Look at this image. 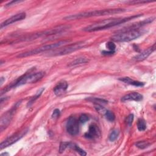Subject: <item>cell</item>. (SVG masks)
I'll use <instances>...</instances> for the list:
<instances>
[{"label": "cell", "instance_id": "obj_1", "mask_svg": "<svg viewBox=\"0 0 156 156\" xmlns=\"http://www.w3.org/2000/svg\"><path fill=\"white\" fill-rule=\"evenodd\" d=\"M141 16H142V14L135 15L130 16L126 18L106 19L84 28L83 29V31L85 32H95V31L109 29L111 28H113L114 26H116L117 25H120L123 23H124L126 22H127L131 20L139 18Z\"/></svg>", "mask_w": 156, "mask_h": 156}, {"label": "cell", "instance_id": "obj_2", "mask_svg": "<svg viewBox=\"0 0 156 156\" xmlns=\"http://www.w3.org/2000/svg\"><path fill=\"white\" fill-rule=\"evenodd\" d=\"M126 10L124 9H104V10H96L89 12H84L79 14L71 15L64 18L65 20H73L80 19L82 18H88L92 17H99L105 16L109 15H114L116 14H120L125 12Z\"/></svg>", "mask_w": 156, "mask_h": 156}, {"label": "cell", "instance_id": "obj_3", "mask_svg": "<svg viewBox=\"0 0 156 156\" xmlns=\"http://www.w3.org/2000/svg\"><path fill=\"white\" fill-rule=\"evenodd\" d=\"M44 76V72H40L37 73H26L23 76L19 78L14 83L12 84L9 87H7L5 89L2 91L1 95H3L5 92L10 90L11 88L16 87L18 86H21L27 84H32L35 83L42 79V78Z\"/></svg>", "mask_w": 156, "mask_h": 156}, {"label": "cell", "instance_id": "obj_4", "mask_svg": "<svg viewBox=\"0 0 156 156\" xmlns=\"http://www.w3.org/2000/svg\"><path fill=\"white\" fill-rule=\"evenodd\" d=\"M143 34V31L139 29L123 30L111 37V39L117 42L130 41L140 37Z\"/></svg>", "mask_w": 156, "mask_h": 156}, {"label": "cell", "instance_id": "obj_5", "mask_svg": "<svg viewBox=\"0 0 156 156\" xmlns=\"http://www.w3.org/2000/svg\"><path fill=\"white\" fill-rule=\"evenodd\" d=\"M69 42V40H63V41H60L59 42L52 43V44H46V45L40 47L39 48L32 50L31 51L19 54L17 56V57H20V58L26 57L35 55V54H37L38 53H42V52H45V51L51 50H53V49H56V48H59L60 47L63 45L64 44H66V43H67Z\"/></svg>", "mask_w": 156, "mask_h": 156}, {"label": "cell", "instance_id": "obj_6", "mask_svg": "<svg viewBox=\"0 0 156 156\" xmlns=\"http://www.w3.org/2000/svg\"><path fill=\"white\" fill-rule=\"evenodd\" d=\"M85 43L84 41H79L78 43L70 44V45L65 46L63 48H61L59 49H57L50 53V55L53 56H63L66 55L73 52H75L77 50H81L85 45Z\"/></svg>", "mask_w": 156, "mask_h": 156}, {"label": "cell", "instance_id": "obj_7", "mask_svg": "<svg viewBox=\"0 0 156 156\" xmlns=\"http://www.w3.org/2000/svg\"><path fill=\"white\" fill-rule=\"evenodd\" d=\"M21 101H20L17 102L12 108L11 110H9L8 112H6L5 114H4L1 118V120H0V131L3 132L5 129H6L9 124L11 122V120L13 118L14 114L15 112L16 109L18 108L19 105L21 104Z\"/></svg>", "mask_w": 156, "mask_h": 156}, {"label": "cell", "instance_id": "obj_8", "mask_svg": "<svg viewBox=\"0 0 156 156\" xmlns=\"http://www.w3.org/2000/svg\"><path fill=\"white\" fill-rule=\"evenodd\" d=\"M28 132V129H25L22 131L16 133V134H14V136H12L8 138L6 140L3 141L1 143V145H0V149H1V150H2L4 148H7L13 145L14 143H16L20 139L23 138L26 134Z\"/></svg>", "mask_w": 156, "mask_h": 156}, {"label": "cell", "instance_id": "obj_9", "mask_svg": "<svg viewBox=\"0 0 156 156\" xmlns=\"http://www.w3.org/2000/svg\"><path fill=\"white\" fill-rule=\"evenodd\" d=\"M79 121L74 117H70L66 123V131L72 136H76L79 133Z\"/></svg>", "mask_w": 156, "mask_h": 156}, {"label": "cell", "instance_id": "obj_10", "mask_svg": "<svg viewBox=\"0 0 156 156\" xmlns=\"http://www.w3.org/2000/svg\"><path fill=\"white\" fill-rule=\"evenodd\" d=\"M25 18H26V14L25 12H21V13L15 14L3 22V23L1 24V29L3 28L4 27L8 26L12 23H14L15 22L23 20Z\"/></svg>", "mask_w": 156, "mask_h": 156}, {"label": "cell", "instance_id": "obj_11", "mask_svg": "<svg viewBox=\"0 0 156 156\" xmlns=\"http://www.w3.org/2000/svg\"><path fill=\"white\" fill-rule=\"evenodd\" d=\"M155 50V44L154 43L152 46L146 49L145 50H144L143 51H142V53H140V54L135 56L133 57V59L137 62L144 60L146 59H147Z\"/></svg>", "mask_w": 156, "mask_h": 156}, {"label": "cell", "instance_id": "obj_12", "mask_svg": "<svg viewBox=\"0 0 156 156\" xmlns=\"http://www.w3.org/2000/svg\"><path fill=\"white\" fill-rule=\"evenodd\" d=\"M100 135V132L98 126L95 124H92L89 126L88 131L85 134V137L88 139L97 138Z\"/></svg>", "mask_w": 156, "mask_h": 156}, {"label": "cell", "instance_id": "obj_13", "mask_svg": "<svg viewBox=\"0 0 156 156\" xmlns=\"http://www.w3.org/2000/svg\"><path fill=\"white\" fill-rule=\"evenodd\" d=\"M143 96L142 94L138 92H131L129 93L121 98V101L123 102H128V101H140L143 99Z\"/></svg>", "mask_w": 156, "mask_h": 156}, {"label": "cell", "instance_id": "obj_14", "mask_svg": "<svg viewBox=\"0 0 156 156\" xmlns=\"http://www.w3.org/2000/svg\"><path fill=\"white\" fill-rule=\"evenodd\" d=\"M67 88H68L67 82L65 81H60L55 86L54 88V93L56 96H60L65 93L66 90H67Z\"/></svg>", "mask_w": 156, "mask_h": 156}, {"label": "cell", "instance_id": "obj_15", "mask_svg": "<svg viewBox=\"0 0 156 156\" xmlns=\"http://www.w3.org/2000/svg\"><path fill=\"white\" fill-rule=\"evenodd\" d=\"M119 81H122L126 84L131 85H133L136 87H143L145 85V83L140 82V81H134L131 78H129V77H124V78H119Z\"/></svg>", "mask_w": 156, "mask_h": 156}, {"label": "cell", "instance_id": "obj_16", "mask_svg": "<svg viewBox=\"0 0 156 156\" xmlns=\"http://www.w3.org/2000/svg\"><path fill=\"white\" fill-rule=\"evenodd\" d=\"M68 148H70V149L75 150V151H76L78 153H79L82 156H85L87 155L86 152L84 150H83L82 149H81L78 145H77L75 143L68 142Z\"/></svg>", "mask_w": 156, "mask_h": 156}, {"label": "cell", "instance_id": "obj_17", "mask_svg": "<svg viewBox=\"0 0 156 156\" xmlns=\"http://www.w3.org/2000/svg\"><path fill=\"white\" fill-rule=\"evenodd\" d=\"M88 59L85 57H79L78 59H76L75 60H74L73 61H72V62H70L69 64V66H76L78 65H81V64H83V63H86L87 62H88Z\"/></svg>", "mask_w": 156, "mask_h": 156}, {"label": "cell", "instance_id": "obj_18", "mask_svg": "<svg viewBox=\"0 0 156 156\" xmlns=\"http://www.w3.org/2000/svg\"><path fill=\"white\" fill-rule=\"evenodd\" d=\"M86 100L98 105H102L108 103V101L106 99L99 98H95V97H90V98H86Z\"/></svg>", "mask_w": 156, "mask_h": 156}, {"label": "cell", "instance_id": "obj_19", "mask_svg": "<svg viewBox=\"0 0 156 156\" xmlns=\"http://www.w3.org/2000/svg\"><path fill=\"white\" fill-rule=\"evenodd\" d=\"M44 90V88H41L40 89H39V90L37 91V92L35 93V95L33 97H32L31 99H30V101L28 102L27 106H28V107H29V106L30 107V106L34 102V101H35L36 99H37L41 96V95L42 94V93L43 92Z\"/></svg>", "mask_w": 156, "mask_h": 156}, {"label": "cell", "instance_id": "obj_20", "mask_svg": "<svg viewBox=\"0 0 156 156\" xmlns=\"http://www.w3.org/2000/svg\"><path fill=\"white\" fill-rule=\"evenodd\" d=\"M120 134V132L117 129H114L110 132L109 136V139L110 142H114L117 139Z\"/></svg>", "mask_w": 156, "mask_h": 156}, {"label": "cell", "instance_id": "obj_21", "mask_svg": "<svg viewBox=\"0 0 156 156\" xmlns=\"http://www.w3.org/2000/svg\"><path fill=\"white\" fill-rule=\"evenodd\" d=\"M106 117V118L109 121H110V122H113L115 119V116L114 115V114L111 112V111L110 110H107L106 111V112L104 115Z\"/></svg>", "mask_w": 156, "mask_h": 156}, {"label": "cell", "instance_id": "obj_22", "mask_svg": "<svg viewBox=\"0 0 156 156\" xmlns=\"http://www.w3.org/2000/svg\"><path fill=\"white\" fill-rule=\"evenodd\" d=\"M137 128L140 131H144L146 129V124L143 119H139L137 122Z\"/></svg>", "mask_w": 156, "mask_h": 156}, {"label": "cell", "instance_id": "obj_23", "mask_svg": "<svg viewBox=\"0 0 156 156\" xmlns=\"http://www.w3.org/2000/svg\"><path fill=\"white\" fill-rule=\"evenodd\" d=\"M149 145H150V143L146 141H140V142H138L137 143H136V146L141 149H145V148H148Z\"/></svg>", "mask_w": 156, "mask_h": 156}, {"label": "cell", "instance_id": "obj_24", "mask_svg": "<svg viewBox=\"0 0 156 156\" xmlns=\"http://www.w3.org/2000/svg\"><path fill=\"white\" fill-rule=\"evenodd\" d=\"M106 47L109 50V51H115L116 48V45L115 43L112 41H109L106 43Z\"/></svg>", "mask_w": 156, "mask_h": 156}, {"label": "cell", "instance_id": "obj_25", "mask_svg": "<svg viewBox=\"0 0 156 156\" xmlns=\"http://www.w3.org/2000/svg\"><path fill=\"white\" fill-rule=\"evenodd\" d=\"M95 109L96 110V111L98 112H99V114H102V115H104L106 110L102 106V105H98V104H96L95 106Z\"/></svg>", "mask_w": 156, "mask_h": 156}, {"label": "cell", "instance_id": "obj_26", "mask_svg": "<svg viewBox=\"0 0 156 156\" xmlns=\"http://www.w3.org/2000/svg\"><path fill=\"white\" fill-rule=\"evenodd\" d=\"M68 148V142H62L59 147V152H63L66 149Z\"/></svg>", "mask_w": 156, "mask_h": 156}, {"label": "cell", "instance_id": "obj_27", "mask_svg": "<svg viewBox=\"0 0 156 156\" xmlns=\"http://www.w3.org/2000/svg\"><path fill=\"white\" fill-rule=\"evenodd\" d=\"M89 120V117L86 114H82L79 119V121L81 123H85L87 121Z\"/></svg>", "mask_w": 156, "mask_h": 156}, {"label": "cell", "instance_id": "obj_28", "mask_svg": "<svg viewBox=\"0 0 156 156\" xmlns=\"http://www.w3.org/2000/svg\"><path fill=\"white\" fill-rule=\"evenodd\" d=\"M133 114H130L129 115L127 116V117L126 118V123L128 126H130L132 124V122L133 121Z\"/></svg>", "mask_w": 156, "mask_h": 156}, {"label": "cell", "instance_id": "obj_29", "mask_svg": "<svg viewBox=\"0 0 156 156\" xmlns=\"http://www.w3.org/2000/svg\"><path fill=\"white\" fill-rule=\"evenodd\" d=\"M60 110H59L58 109H55V110L53 111V112L52 115H51L52 118H54V119L57 118L60 116Z\"/></svg>", "mask_w": 156, "mask_h": 156}, {"label": "cell", "instance_id": "obj_30", "mask_svg": "<svg viewBox=\"0 0 156 156\" xmlns=\"http://www.w3.org/2000/svg\"><path fill=\"white\" fill-rule=\"evenodd\" d=\"M115 51H102V54L105 55V56H109V55H112L115 53Z\"/></svg>", "mask_w": 156, "mask_h": 156}, {"label": "cell", "instance_id": "obj_31", "mask_svg": "<svg viewBox=\"0 0 156 156\" xmlns=\"http://www.w3.org/2000/svg\"><path fill=\"white\" fill-rule=\"evenodd\" d=\"M151 3V2H130L129 3L130 4H143V3Z\"/></svg>", "mask_w": 156, "mask_h": 156}, {"label": "cell", "instance_id": "obj_32", "mask_svg": "<svg viewBox=\"0 0 156 156\" xmlns=\"http://www.w3.org/2000/svg\"><path fill=\"white\" fill-rule=\"evenodd\" d=\"M4 81H5V79L3 77H2V78H1V85H3Z\"/></svg>", "mask_w": 156, "mask_h": 156}, {"label": "cell", "instance_id": "obj_33", "mask_svg": "<svg viewBox=\"0 0 156 156\" xmlns=\"http://www.w3.org/2000/svg\"><path fill=\"white\" fill-rule=\"evenodd\" d=\"M9 155V154H8V153H6V152L1 154V155H2V156H3V155Z\"/></svg>", "mask_w": 156, "mask_h": 156}]
</instances>
